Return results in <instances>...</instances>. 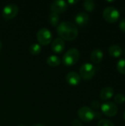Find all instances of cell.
<instances>
[{
	"label": "cell",
	"mask_w": 125,
	"mask_h": 126,
	"mask_svg": "<svg viewBox=\"0 0 125 126\" xmlns=\"http://www.w3.org/2000/svg\"><path fill=\"white\" fill-rule=\"evenodd\" d=\"M57 32L63 41H73L78 36V30L75 24L69 21H63L59 24Z\"/></svg>",
	"instance_id": "1"
},
{
	"label": "cell",
	"mask_w": 125,
	"mask_h": 126,
	"mask_svg": "<svg viewBox=\"0 0 125 126\" xmlns=\"http://www.w3.org/2000/svg\"><path fill=\"white\" fill-rule=\"evenodd\" d=\"M80 56V51L77 49L72 48L69 49L63 56V63L65 66H71L77 63Z\"/></svg>",
	"instance_id": "2"
},
{
	"label": "cell",
	"mask_w": 125,
	"mask_h": 126,
	"mask_svg": "<svg viewBox=\"0 0 125 126\" xmlns=\"http://www.w3.org/2000/svg\"><path fill=\"white\" fill-rule=\"evenodd\" d=\"M96 73V67L90 63L83 64L80 68V76L84 80H91Z\"/></svg>",
	"instance_id": "3"
},
{
	"label": "cell",
	"mask_w": 125,
	"mask_h": 126,
	"mask_svg": "<svg viewBox=\"0 0 125 126\" xmlns=\"http://www.w3.org/2000/svg\"><path fill=\"white\" fill-rule=\"evenodd\" d=\"M102 16L107 22L113 24L119 20L120 13L116 8L113 7H108L103 10Z\"/></svg>",
	"instance_id": "4"
},
{
	"label": "cell",
	"mask_w": 125,
	"mask_h": 126,
	"mask_svg": "<svg viewBox=\"0 0 125 126\" xmlns=\"http://www.w3.org/2000/svg\"><path fill=\"white\" fill-rule=\"evenodd\" d=\"M36 38L40 45L46 46L52 41V35L50 30L47 28H41L38 31Z\"/></svg>",
	"instance_id": "5"
},
{
	"label": "cell",
	"mask_w": 125,
	"mask_h": 126,
	"mask_svg": "<svg viewBox=\"0 0 125 126\" xmlns=\"http://www.w3.org/2000/svg\"><path fill=\"white\" fill-rule=\"evenodd\" d=\"M77 114L81 120L86 123L92 121L96 117V112H94L91 108L87 106L81 107L78 110Z\"/></svg>",
	"instance_id": "6"
},
{
	"label": "cell",
	"mask_w": 125,
	"mask_h": 126,
	"mask_svg": "<svg viewBox=\"0 0 125 126\" xmlns=\"http://www.w3.org/2000/svg\"><path fill=\"white\" fill-rule=\"evenodd\" d=\"M101 110L102 113L107 117H113L118 113L117 106L111 101H107L101 105Z\"/></svg>",
	"instance_id": "7"
},
{
	"label": "cell",
	"mask_w": 125,
	"mask_h": 126,
	"mask_svg": "<svg viewBox=\"0 0 125 126\" xmlns=\"http://www.w3.org/2000/svg\"><path fill=\"white\" fill-rule=\"evenodd\" d=\"M18 13V7L15 4H7L2 10V16L3 17L7 19L10 20L15 18Z\"/></svg>",
	"instance_id": "8"
},
{
	"label": "cell",
	"mask_w": 125,
	"mask_h": 126,
	"mask_svg": "<svg viewBox=\"0 0 125 126\" xmlns=\"http://www.w3.org/2000/svg\"><path fill=\"white\" fill-rule=\"evenodd\" d=\"M67 8H68L67 2L65 1H63V0L54 1L50 5V9H51L52 12L55 13L58 15L66 12Z\"/></svg>",
	"instance_id": "9"
},
{
	"label": "cell",
	"mask_w": 125,
	"mask_h": 126,
	"mask_svg": "<svg viewBox=\"0 0 125 126\" xmlns=\"http://www.w3.org/2000/svg\"><path fill=\"white\" fill-rule=\"evenodd\" d=\"M65 47H66L65 41L60 38H57L54 39V41H52L51 48L54 53L60 54L63 52Z\"/></svg>",
	"instance_id": "10"
},
{
	"label": "cell",
	"mask_w": 125,
	"mask_h": 126,
	"mask_svg": "<svg viewBox=\"0 0 125 126\" xmlns=\"http://www.w3.org/2000/svg\"><path fill=\"white\" fill-rule=\"evenodd\" d=\"M66 80L70 86H76L81 82V78L80 75L76 72H70L66 76Z\"/></svg>",
	"instance_id": "11"
},
{
	"label": "cell",
	"mask_w": 125,
	"mask_h": 126,
	"mask_svg": "<svg viewBox=\"0 0 125 126\" xmlns=\"http://www.w3.org/2000/svg\"><path fill=\"white\" fill-rule=\"evenodd\" d=\"M89 21V16L85 12H80L75 16V23L80 27H84Z\"/></svg>",
	"instance_id": "12"
},
{
	"label": "cell",
	"mask_w": 125,
	"mask_h": 126,
	"mask_svg": "<svg viewBox=\"0 0 125 126\" xmlns=\"http://www.w3.org/2000/svg\"><path fill=\"white\" fill-rule=\"evenodd\" d=\"M103 57H104L103 52L99 49H96L93 50L91 53V55H90L91 61L94 63H96V64L99 63L102 61Z\"/></svg>",
	"instance_id": "13"
},
{
	"label": "cell",
	"mask_w": 125,
	"mask_h": 126,
	"mask_svg": "<svg viewBox=\"0 0 125 126\" xmlns=\"http://www.w3.org/2000/svg\"><path fill=\"white\" fill-rule=\"evenodd\" d=\"M114 94V90L112 87H110V86H106V87H104L101 92H100V98L102 100H110L111 98L113 97Z\"/></svg>",
	"instance_id": "14"
},
{
	"label": "cell",
	"mask_w": 125,
	"mask_h": 126,
	"mask_svg": "<svg viewBox=\"0 0 125 126\" xmlns=\"http://www.w3.org/2000/svg\"><path fill=\"white\" fill-rule=\"evenodd\" d=\"M108 53L113 58H119L122 55V49L119 45H112L108 48Z\"/></svg>",
	"instance_id": "15"
},
{
	"label": "cell",
	"mask_w": 125,
	"mask_h": 126,
	"mask_svg": "<svg viewBox=\"0 0 125 126\" xmlns=\"http://www.w3.org/2000/svg\"><path fill=\"white\" fill-rule=\"evenodd\" d=\"M46 63L50 66L56 67V66H58L60 64L61 61H60V58L58 56L53 55H50V56H49L47 58Z\"/></svg>",
	"instance_id": "16"
},
{
	"label": "cell",
	"mask_w": 125,
	"mask_h": 126,
	"mask_svg": "<svg viewBox=\"0 0 125 126\" xmlns=\"http://www.w3.org/2000/svg\"><path fill=\"white\" fill-rule=\"evenodd\" d=\"M48 19H49V23L51 24L52 26L56 27V26H58V25H59L60 17H59V15H58V14L52 12V13L49 15Z\"/></svg>",
	"instance_id": "17"
},
{
	"label": "cell",
	"mask_w": 125,
	"mask_h": 126,
	"mask_svg": "<svg viewBox=\"0 0 125 126\" xmlns=\"http://www.w3.org/2000/svg\"><path fill=\"white\" fill-rule=\"evenodd\" d=\"M29 53L33 55H37L41 52V47L39 44H33L29 47Z\"/></svg>",
	"instance_id": "18"
},
{
	"label": "cell",
	"mask_w": 125,
	"mask_h": 126,
	"mask_svg": "<svg viewBox=\"0 0 125 126\" xmlns=\"http://www.w3.org/2000/svg\"><path fill=\"white\" fill-rule=\"evenodd\" d=\"M95 2L93 0H86L83 3V7L88 12H92L95 9Z\"/></svg>",
	"instance_id": "19"
},
{
	"label": "cell",
	"mask_w": 125,
	"mask_h": 126,
	"mask_svg": "<svg viewBox=\"0 0 125 126\" xmlns=\"http://www.w3.org/2000/svg\"><path fill=\"white\" fill-rule=\"evenodd\" d=\"M116 69L120 74L125 75V59L122 58L118 61L116 65Z\"/></svg>",
	"instance_id": "20"
},
{
	"label": "cell",
	"mask_w": 125,
	"mask_h": 126,
	"mask_svg": "<svg viewBox=\"0 0 125 126\" xmlns=\"http://www.w3.org/2000/svg\"><path fill=\"white\" fill-rule=\"evenodd\" d=\"M114 100L118 104H123L125 102V96L123 94H117L114 97Z\"/></svg>",
	"instance_id": "21"
},
{
	"label": "cell",
	"mask_w": 125,
	"mask_h": 126,
	"mask_svg": "<svg viewBox=\"0 0 125 126\" xmlns=\"http://www.w3.org/2000/svg\"><path fill=\"white\" fill-rule=\"evenodd\" d=\"M97 126H115L114 124L108 120H101L98 122Z\"/></svg>",
	"instance_id": "22"
},
{
	"label": "cell",
	"mask_w": 125,
	"mask_h": 126,
	"mask_svg": "<svg viewBox=\"0 0 125 126\" xmlns=\"http://www.w3.org/2000/svg\"><path fill=\"white\" fill-rule=\"evenodd\" d=\"M119 27V29H120L121 31L125 32V18H123L121 19Z\"/></svg>",
	"instance_id": "23"
},
{
	"label": "cell",
	"mask_w": 125,
	"mask_h": 126,
	"mask_svg": "<svg viewBox=\"0 0 125 126\" xmlns=\"http://www.w3.org/2000/svg\"><path fill=\"white\" fill-rule=\"evenodd\" d=\"M91 106H92L94 109H99V108L101 107L100 103H99L98 101H97V100H94V101L91 103Z\"/></svg>",
	"instance_id": "24"
},
{
	"label": "cell",
	"mask_w": 125,
	"mask_h": 126,
	"mask_svg": "<svg viewBox=\"0 0 125 126\" xmlns=\"http://www.w3.org/2000/svg\"><path fill=\"white\" fill-rule=\"evenodd\" d=\"M71 125H72V126H83L82 123L80 120H73L72 123H71Z\"/></svg>",
	"instance_id": "25"
},
{
	"label": "cell",
	"mask_w": 125,
	"mask_h": 126,
	"mask_svg": "<svg viewBox=\"0 0 125 126\" xmlns=\"http://www.w3.org/2000/svg\"><path fill=\"white\" fill-rule=\"evenodd\" d=\"M77 2H78V1H68L69 4H76V3H77Z\"/></svg>",
	"instance_id": "26"
},
{
	"label": "cell",
	"mask_w": 125,
	"mask_h": 126,
	"mask_svg": "<svg viewBox=\"0 0 125 126\" xmlns=\"http://www.w3.org/2000/svg\"><path fill=\"white\" fill-rule=\"evenodd\" d=\"M31 126H44V125H43V124H40V123H36V124H33V125H32Z\"/></svg>",
	"instance_id": "27"
},
{
	"label": "cell",
	"mask_w": 125,
	"mask_h": 126,
	"mask_svg": "<svg viewBox=\"0 0 125 126\" xmlns=\"http://www.w3.org/2000/svg\"><path fill=\"white\" fill-rule=\"evenodd\" d=\"M1 48H2V43H1V41H0V51H1Z\"/></svg>",
	"instance_id": "28"
},
{
	"label": "cell",
	"mask_w": 125,
	"mask_h": 126,
	"mask_svg": "<svg viewBox=\"0 0 125 126\" xmlns=\"http://www.w3.org/2000/svg\"><path fill=\"white\" fill-rule=\"evenodd\" d=\"M18 126H25L24 125H23V124H20V125H18Z\"/></svg>",
	"instance_id": "29"
},
{
	"label": "cell",
	"mask_w": 125,
	"mask_h": 126,
	"mask_svg": "<svg viewBox=\"0 0 125 126\" xmlns=\"http://www.w3.org/2000/svg\"><path fill=\"white\" fill-rule=\"evenodd\" d=\"M124 119H125V113H124Z\"/></svg>",
	"instance_id": "30"
}]
</instances>
